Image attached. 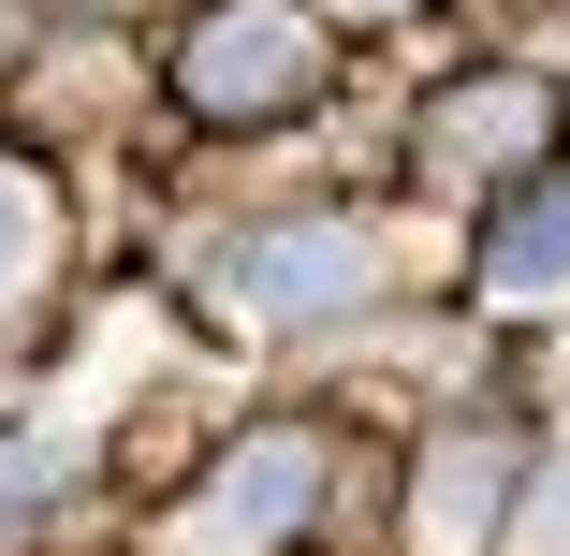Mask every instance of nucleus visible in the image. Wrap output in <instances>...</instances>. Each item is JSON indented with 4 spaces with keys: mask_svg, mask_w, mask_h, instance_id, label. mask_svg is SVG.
Returning a JSON list of instances; mask_svg holds the SVG:
<instances>
[{
    "mask_svg": "<svg viewBox=\"0 0 570 556\" xmlns=\"http://www.w3.org/2000/svg\"><path fill=\"white\" fill-rule=\"evenodd\" d=\"M483 293L498 308H541V293H570V191H527L498 235H483Z\"/></svg>",
    "mask_w": 570,
    "mask_h": 556,
    "instance_id": "5",
    "label": "nucleus"
},
{
    "mask_svg": "<svg viewBox=\"0 0 570 556\" xmlns=\"http://www.w3.org/2000/svg\"><path fill=\"white\" fill-rule=\"evenodd\" d=\"M381 293V250L352 235V220H293V235H249L235 264H219V308L249 322V338H293V322H352Z\"/></svg>",
    "mask_w": 570,
    "mask_h": 556,
    "instance_id": "1",
    "label": "nucleus"
},
{
    "mask_svg": "<svg viewBox=\"0 0 570 556\" xmlns=\"http://www.w3.org/2000/svg\"><path fill=\"white\" fill-rule=\"evenodd\" d=\"M30 264H45V191H30L16 162H0V293H16Z\"/></svg>",
    "mask_w": 570,
    "mask_h": 556,
    "instance_id": "8",
    "label": "nucleus"
},
{
    "mask_svg": "<svg viewBox=\"0 0 570 556\" xmlns=\"http://www.w3.org/2000/svg\"><path fill=\"white\" fill-rule=\"evenodd\" d=\"M307 498H322V455H307V439H249V455L205 484L190 556H264V542H293V527H307Z\"/></svg>",
    "mask_w": 570,
    "mask_h": 556,
    "instance_id": "3",
    "label": "nucleus"
},
{
    "mask_svg": "<svg viewBox=\"0 0 570 556\" xmlns=\"http://www.w3.org/2000/svg\"><path fill=\"white\" fill-rule=\"evenodd\" d=\"M59 484H73V425L59 410H16V425H0V513H30Z\"/></svg>",
    "mask_w": 570,
    "mask_h": 556,
    "instance_id": "7",
    "label": "nucleus"
},
{
    "mask_svg": "<svg viewBox=\"0 0 570 556\" xmlns=\"http://www.w3.org/2000/svg\"><path fill=\"white\" fill-rule=\"evenodd\" d=\"M352 16H410V0H352Z\"/></svg>",
    "mask_w": 570,
    "mask_h": 556,
    "instance_id": "10",
    "label": "nucleus"
},
{
    "mask_svg": "<svg viewBox=\"0 0 570 556\" xmlns=\"http://www.w3.org/2000/svg\"><path fill=\"white\" fill-rule=\"evenodd\" d=\"M439 147H453V162H527V147H541V88H512V74H498V88H469Z\"/></svg>",
    "mask_w": 570,
    "mask_h": 556,
    "instance_id": "6",
    "label": "nucleus"
},
{
    "mask_svg": "<svg viewBox=\"0 0 570 556\" xmlns=\"http://www.w3.org/2000/svg\"><path fill=\"white\" fill-rule=\"evenodd\" d=\"M512 498V439L498 425H453L439 469H424V556H483V513Z\"/></svg>",
    "mask_w": 570,
    "mask_h": 556,
    "instance_id": "4",
    "label": "nucleus"
},
{
    "mask_svg": "<svg viewBox=\"0 0 570 556\" xmlns=\"http://www.w3.org/2000/svg\"><path fill=\"white\" fill-rule=\"evenodd\" d=\"M205 118H278V103H307L322 88V30L307 16H278V0H235L205 45H190V74H176Z\"/></svg>",
    "mask_w": 570,
    "mask_h": 556,
    "instance_id": "2",
    "label": "nucleus"
},
{
    "mask_svg": "<svg viewBox=\"0 0 570 556\" xmlns=\"http://www.w3.org/2000/svg\"><path fill=\"white\" fill-rule=\"evenodd\" d=\"M512 556H570V439H556V469H541V498L512 513Z\"/></svg>",
    "mask_w": 570,
    "mask_h": 556,
    "instance_id": "9",
    "label": "nucleus"
}]
</instances>
